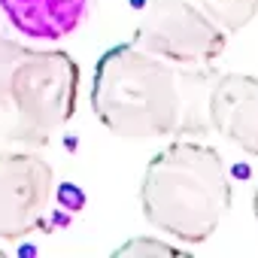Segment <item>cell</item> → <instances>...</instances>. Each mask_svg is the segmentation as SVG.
<instances>
[{
    "label": "cell",
    "instance_id": "cell-8",
    "mask_svg": "<svg viewBox=\"0 0 258 258\" xmlns=\"http://www.w3.org/2000/svg\"><path fill=\"white\" fill-rule=\"evenodd\" d=\"M191 4L207 19H213L228 37L243 31L258 16V0H191Z\"/></svg>",
    "mask_w": 258,
    "mask_h": 258
},
{
    "label": "cell",
    "instance_id": "cell-2",
    "mask_svg": "<svg viewBox=\"0 0 258 258\" xmlns=\"http://www.w3.org/2000/svg\"><path fill=\"white\" fill-rule=\"evenodd\" d=\"M140 210L164 237L182 246L207 243L231 210V176L219 149L195 137L158 149L143 170Z\"/></svg>",
    "mask_w": 258,
    "mask_h": 258
},
{
    "label": "cell",
    "instance_id": "cell-6",
    "mask_svg": "<svg viewBox=\"0 0 258 258\" xmlns=\"http://www.w3.org/2000/svg\"><path fill=\"white\" fill-rule=\"evenodd\" d=\"M210 131L258 158V76L216 73L207 97Z\"/></svg>",
    "mask_w": 258,
    "mask_h": 258
},
{
    "label": "cell",
    "instance_id": "cell-9",
    "mask_svg": "<svg viewBox=\"0 0 258 258\" xmlns=\"http://www.w3.org/2000/svg\"><path fill=\"white\" fill-rule=\"evenodd\" d=\"M185 249L176 243V240H164V237H131L127 243H121L115 249V255H134V258H149V255H182Z\"/></svg>",
    "mask_w": 258,
    "mask_h": 258
},
{
    "label": "cell",
    "instance_id": "cell-7",
    "mask_svg": "<svg viewBox=\"0 0 258 258\" xmlns=\"http://www.w3.org/2000/svg\"><path fill=\"white\" fill-rule=\"evenodd\" d=\"M0 13L22 40L58 43L91 19L94 0H0Z\"/></svg>",
    "mask_w": 258,
    "mask_h": 258
},
{
    "label": "cell",
    "instance_id": "cell-1",
    "mask_svg": "<svg viewBox=\"0 0 258 258\" xmlns=\"http://www.w3.org/2000/svg\"><path fill=\"white\" fill-rule=\"evenodd\" d=\"M213 76V67H182L134 40L118 43L94 64L91 109L109 134L131 143L207 137Z\"/></svg>",
    "mask_w": 258,
    "mask_h": 258
},
{
    "label": "cell",
    "instance_id": "cell-10",
    "mask_svg": "<svg viewBox=\"0 0 258 258\" xmlns=\"http://www.w3.org/2000/svg\"><path fill=\"white\" fill-rule=\"evenodd\" d=\"M252 213H255V222H258V179H255V191H252Z\"/></svg>",
    "mask_w": 258,
    "mask_h": 258
},
{
    "label": "cell",
    "instance_id": "cell-4",
    "mask_svg": "<svg viewBox=\"0 0 258 258\" xmlns=\"http://www.w3.org/2000/svg\"><path fill=\"white\" fill-rule=\"evenodd\" d=\"M134 43L182 67H213L228 46V34L191 0H149Z\"/></svg>",
    "mask_w": 258,
    "mask_h": 258
},
{
    "label": "cell",
    "instance_id": "cell-3",
    "mask_svg": "<svg viewBox=\"0 0 258 258\" xmlns=\"http://www.w3.org/2000/svg\"><path fill=\"white\" fill-rule=\"evenodd\" d=\"M79 64L0 25V149H43L76 112Z\"/></svg>",
    "mask_w": 258,
    "mask_h": 258
},
{
    "label": "cell",
    "instance_id": "cell-5",
    "mask_svg": "<svg viewBox=\"0 0 258 258\" xmlns=\"http://www.w3.org/2000/svg\"><path fill=\"white\" fill-rule=\"evenodd\" d=\"M55 198V170L40 149H0V240L16 243L43 228Z\"/></svg>",
    "mask_w": 258,
    "mask_h": 258
}]
</instances>
